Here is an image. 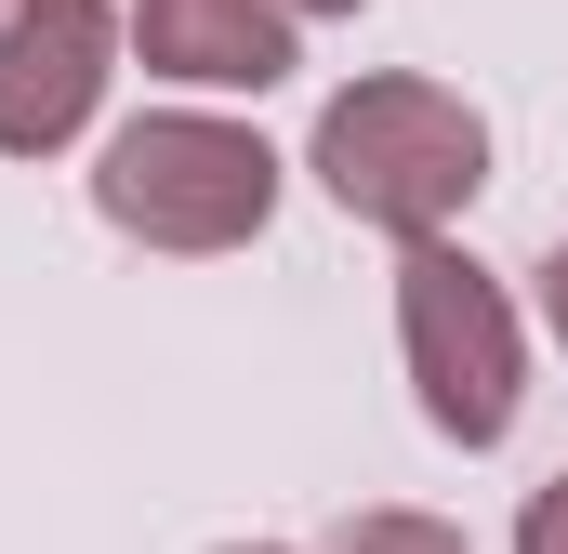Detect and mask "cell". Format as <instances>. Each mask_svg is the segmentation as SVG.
<instances>
[{"mask_svg": "<svg viewBox=\"0 0 568 554\" xmlns=\"http://www.w3.org/2000/svg\"><path fill=\"white\" fill-rule=\"evenodd\" d=\"M93 212L145 252H239L278 212V145L239 120H199V106H145L93 158Z\"/></svg>", "mask_w": 568, "mask_h": 554, "instance_id": "1", "label": "cell"}, {"mask_svg": "<svg viewBox=\"0 0 568 554\" xmlns=\"http://www.w3.org/2000/svg\"><path fill=\"white\" fill-rule=\"evenodd\" d=\"M317 185L384 238H436L489 185V120L436 80H357L317 106Z\"/></svg>", "mask_w": 568, "mask_h": 554, "instance_id": "2", "label": "cell"}, {"mask_svg": "<svg viewBox=\"0 0 568 554\" xmlns=\"http://www.w3.org/2000/svg\"><path fill=\"white\" fill-rule=\"evenodd\" d=\"M397 343H410L424 422L449 449H503V435H516V397H529V370H516V304L463 265L449 238H410V265H397Z\"/></svg>", "mask_w": 568, "mask_h": 554, "instance_id": "3", "label": "cell"}, {"mask_svg": "<svg viewBox=\"0 0 568 554\" xmlns=\"http://www.w3.org/2000/svg\"><path fill=\"white\" fill-rule=\"evenodd\" d=\"M106 53H120L106 0H13L0 13V158H53L80 133L106 93Z\"/></svg>", "mask_w": 568, "mask_h": 554, "instance_id": "4", "label": "cell"}, {"mask_svg": "<svg viewBox=\"0 0 568 554\" xmlns=\"http://www.w3.org/2000/svg\"><path fill=\"white\" fill-rule=\"evenodd\" d=\"M133 40L185 93H265V80H291V0H133Z\"/></svg>", "mask_w": 568, "mask_h": 554, "instance_id": "5", "label": "cell"}, {"mask_svg": "<svg viewBox=\"0 0 568 554\" xmlns=\"http://www.w3.org/2000/svg\"><path fill=\"white\" fill-rule=\"evenodd\" d=\"M331 554H463V529H436V515H344Z\"/></svg>", "mask_w": 568, "mask_h": 554, "instance_id": "6", "label": "cell"}, {"mask_svg": "<svg viewBox=\"0 0 568 554\" xmlns=\"http://www.w3.org/2000/svg\"><path fill=\"white\" fill-rule=\"evenodd\" d=\"M516 554H568V475H556V489H529V515H516Z\"/></svg>", "mask_w": 568, "mask_h": 554, "instance_id": "7", "label": "cell"}, {"mask_svg": "<svg viewBox=\"0 0 568 554\" xmlns=\"http://www.w3.org/2000/svg\"><path fill=\"white\" fill-rule=\"evenodd\" d=\"M542 317H556V343H568V252L542 265Z\"/></svg>", "mask_w": 568, "mask_h": 554, "instance_id": "8", "label": "cell"}, {"mask_svg": "<svg viewBox=\"0 0 568 554\" xmlns=\"http://www.w3.org/2000/svg\"><path fill=\"white\" fill-rule=\"evenodd\" d=\"M291 13H357V0H291Z\"/></svg>", "mask_w": 568, "mask_h": 554, "instance_id": "9", "label": "cell"}, {"mask_svg": "<svg viewBox=\"0 0 568 554\" xmlns=\"http://www.w3.org/2000/svg\"><path fill=\"white\" fill-rule=\"evenodd\" d=\"M225 554H278V542H225Z\"/></svg>", "mask_w": 568, "mask_h": 554, "instance_id": "10", "label": "cell"}]
</instances>
